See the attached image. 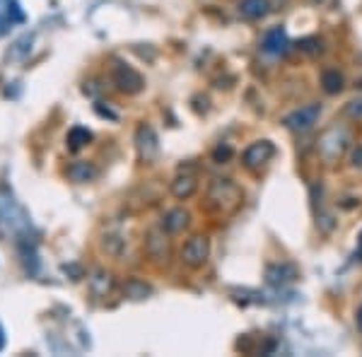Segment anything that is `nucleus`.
<instances>
[{"label":"nucleus","instance_id":"obj_1","mask_svg":"<svg viewBox=\"0 0 362 357\" xmlns=\"http://www.w3.org/2000/svg\"><path fill=\"white\" fill-rule=\"evenodd\" d=\"M348 143H350V131L343 126H331L329 131L321 133L319 143H317V150L319 155L324 157L329 165H334L336 160H341L343 152L348 150Z\"/></svg>","mask_w":362,"mask_h":357},{"label":"nucleus","instance_id":"obj_16","mask_svg":"<svg viewBox=\"0 0 362 357\" xmlns=\"http://www.w3.org/2000/svg\"><path fill=\"white\" fill-rule=\"evenodd\" d=\"M92 136H90V131H85V128H73L70 131V148H80V145H85L87 140H90Z\"/></svg>","mask_w":362,"mask_h":357},{"label":"nucleus","instance_id":"obj_12","mask_svg":"<svg viewBox=\"0 0 362 357\" xmlns=\"http://www.w3.org/2000/svg\"><path fill=\"white\" fill-rule=\"evenodd\" d=\"M196 189H198V184H196V179H194V177H179V179L172 184V193H174L177 198H181V201H184V198H191V196H194Z\"/></svg>","mask_w":362,"mask_h":357},{"label":"nucleus","instance_id":"obj_5","mask_svg":"<svg viewBox=\"0 0 362 357\" xmlns=\"http://www.w3.org/2000/svg\"><path fill=\"white\" fill-rule=\"evenodd\" d=\"M184 263H189L191 268H201L203 263L208 261V256H210V242H208V237H191L189 242L184 244Z\"/></svg>","mask_w":362,"mask_h":357},{"label":"nucleus","instance_id":"obj_4","mask_svg":"<svg viewBox=\"0 0 362 357\" xmlns=\"http://www.w3.org/2000/svg\"><path fill=\"white\" fill-rule=\"evenodd\" d=\"M273 155H276V145L268 143V140H259V143H251L249 148L244 150L242 165L251 169V172H256V169H261L266 162H271Z\"/></svg>","mask_w":362,"mask_h":357},{"label":"nucleus","instance_id":"obj_21","mask_svg":"<svg viewBox=\"0 0 362 357\" xmlns=\"http://www.w3.org/2000/svg\"><path fill=\"white\" fill-rule=\"evenodd\" d=\"M3 345H5V336H3V329H0V350H3Z\"/></svg>","mask_w":362,"mask_h":357},{"label":"nucleus","instance_id":"obj_14","mask_svg":"<svg viewBox=\"0 0 362 357\" xmlns=\"http://www.w3.org/2000/svg\"><path fill=\"white\" fill-rule=\"evenodd\" d=\"M186 225H189V213H184V210H172V213L165 218V230L172 234L181 232Z\"/></svg>","mask_w":362,"mask_h":357},{"label":"nucleus","instance_id":"obj_2","mask_svg":"<svg viewBox=\"0 0 362 357\" xmlns=\"http://www.w3.org/2000/svg\"><path fill=\"white\" fill-rule=\"evenodd\" d=\"M208 201L213 208H218L220 213H232V210L239 208L242 203V191H239L237 184H232L230 179H215L213 186H210Z\"/></svg>","mask_w":362,"mask_h":357},{"label":"nucleus","instance_id":"obj_7","mask_svg":"<svg viewBox=\"0 0 362 357\" xmlns=\"http://www.w3.org/2000/svg\"><path fill=\"white\" fill-rule=\"evenodd\" d=\"M25 22V13H22L17 0H0V34L10 32L15 25Z\"/></svg>","mask_w":362,"mask_h":357},{"label":"nucleus","instance_id":"obj_9","mask_svg":"<svg viewBox=\"0 0 362 357\" xmlns=\"http://www.w3.org/2000/svg\"><path fill=\"white\" fill-rule=\"evenodd\" d=\"M138 150H140V157H143L145 162H150V160H155V155H157V138H155V131L150 126H143V128H138Z\"/></svg>","mask_w":362,"mask_h":357},{"label":"nucleus","instance_id":"obj_19","mask_svg":"<svg viewBox=\"0 0 362 357\" xmlns=\"http://www.w3.org/2000/svg\"><path fill=\"white\" fill-rule=\"evenodd\" d=\"M350 160H353V167H358V169H362V145L358 150L353 152V157H350Z\"/></svg>","mask_w":362,"mask_h":357},{"label":"nucleus","instance_id":"obj_3","mask_svg":"<svg viewBox=\"0 0 362 357\" xmlns=\"http://www.w3.org/2000/svg\"><path fill=\"white\" fill-rule=\"evenodd\" d=\"M319 116H321V104L314 102V104H307V107L295 109L293 114H288L283 119V124L293 133H307L314 128V124L319 121Z\"/></svg>","mask_w":362,"mask_h":357},{"label":"nucleus","instance_id":"obj_18","mask_svg":"<svg viewBox=\"0 0 362 357\" xmlns=\"http://www.w3.org/2000/svg\"><path fill=\"white\" fill-rule=\"evenodd\" d=\"M300 49L305 51V54H309V56H317V54H321V42H319V39H302Z\"/></svg>","mask_w":362,"mask_h":357},{"label":"nucleus","instance_id":"obj_8","mask_svg":"<svg viewBox=\"0 0 362 357\" xmlns=\"http://www.w3.org/2000/svg\"><path fill=\"white\" fill-rule=\"evenodd\" d=\"M261 49L268 56H283L288 51V34H285L283 27H276L271 32H266L264 42H261Z\"/></svg>","mask_w":362,"mask_h":357},{"label":"nucleus","instance_id":"obj_20","mask_svg":"<svg viewBox=\"0 0 362 357\" xmlns=\"http://www.w3.org/2000/svg\"><path fill=\"white\" fill-rule=\"evenodd\" d=\"M358 326H360V329H362V307L358 309Z\"/></svg>","mask_w":362,"mask_h":357},{"label":"nucleus","instance_id":"obj_15","mask_svg":"<svg viewBox=\"0 0 362 357\" xmlns=\"http://www.w3.org/2000/svg\"><path fill=\"white\" fill-rule=\"evenodd\" d=\"M321 85H324V90L329 92V95H338V92L343 90V75L338 73V70H326V73L321 75Z\"/></svg>","mask_w":362,"mask_h":357},{"label":"nucleus","instance_id":"obj_10","mask_svg":"<svg viewBox=\"0 0 362 357\" xmlns=\"http://www.w3.org/2000/svg\"><path fill=\"white\" fill-rule=\"evenodd\" d=\"M271 13V3L268 0H242L239 3V15L244 20H261Z\"/></svg>","mask_w":362,"mask_h":357},{"label":"nucleus","instance_id":"obj_17","mask_svg":"<svg viewBox=\"0 0 362 357\" xmlns=\"http://www.w3.org/2000/svg\"><path fill=\"white\" fill-rule=\"evenodd\" d=\"M346 116L348 119H353V121H362V99H353V102H348L346 104Z\"/></svg>","mask_w":362,"mask_h":357},{"label":"nucleus","instance_id":"obj_13","mask_svg":"<svg viewBox=\"0 0 362 357\" xmlns=\"http://www.w3.org/2000/svg\"><path fill=\"white\" fill-rule=\"evenodd\" d=\"M68 177L73 181H90L97 177V169L87 162H75V165L68 167Z\"/></svg>","mask_w":362,"mask_h":357},{"label":"nucleus","instance_id":"obj_11","mask_svg":"<svg viewBox=\"0 0 362 357\" xmlns=\"http://www.w3.org/2000/svg\"><path fill=\"white\" fill-rule=\"evenodd\" d=\"M266 278H268V283L271 285H285V283H293V280L297 278V271L293 266H271L268 268V273H266Z\"/></svg>","mask_w":362,"mask_h":357},{"label":"nucleus","instance_id":"obj_6","mask_svg":"<svg viewBox=\"0 0 362 357\" xmlns=\"http://www.w3.org/2000/svg\"><path fill=\"white\" fill-rule=\"evenodd\" d=\"M114 80H116V85H119V90L128 92V95L140 92V87H143V78H140V73H136L131 66H124V63H116Z\"/></svg>","mask_w":362,"mask_h":357}]
</instances>
